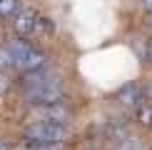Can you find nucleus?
I'll list each match as a JSON object with an SVG mask.
<instances>
[{
  "mask_svg": "<svg viewBox=\"0 0 152 150\" xmlns=\"http://www.w3.org/2000/svg\"><path fill=\"white\" fill-rule=\"evenodd\" d=\"M142 8L145 10H152V0H142Z\"/></svg>",
  "mask_w": 152,
  "mask_h": 150,
  "instance_id": "f8f14e48",
  "label": "nucleus"
},
{
  "mask_svg": "<svg viewBox=\"0 0 152 150\" xmlns=\"http://www.w3.org/2000/svg\"><path fill=\"white\" fill-rule=\"evenodd\" d=\"M12 28L20 38H33L37 33H45L48 28V18H42L35 8H28V5H20L18 12L12 15Z\"/></svg>",
  "mask_w": 152,
  "mask_h": 150,
  "instance_id": "20e7f679",
  "label": "nucleus"
},
{
  "mask_svg": "<svg viewBox=\"0 0 152 150\" xmlns=\"http://www.w3.org/2000/svg\"><path fill=\"white\" fill-rule=\"evenodd\" d=\"M140 118H142V123L147 125V128H152V108H147V110H142V115H140Z\"/></svg>",
  "mask_w": 152,
  "mask_h": 150,
  "instance_id": "9b49d317",
  "label": "nucleus"
},
{
  "mask_svg": "<svg viewBox=\"0 0 152 150\" xmlns=\"http://www.w3.org/2000/svg\"><path fill=\"white\" fill-rule=\"evenodd\" d=\"M5 48H8V55H10V60H12V68L20 70L23 75L45 70V53H42L40 48H35L28 38L18 35L15 40L5 43Z\"/></svg>",
  "mask_w": 152,
  "mask_h": 150,
  "instance_id": "f03ea898",
  "label": "nucleus"
},
{
  "mask_svg": "<svg viewBox=\"0 0 152 150\" xmlns=\"http://www.w3.org/2000/svg\"><path fill=\"white\" fill-rule=\"evenodd\" d=\"M18 8H20V3H18V0H0V18L12 20V15L18 12Z\"/></svg>",
  "mask_w": 152,
  "mask_h": 150,
  "instance_id": "0eeeda50",
  "label": "nucleus"
},
{
  "mask_svg": "<svg viewBox=\"0 0 152 150\" xmlns=\"http://www.w3.org/2000/svg\"><path fill=\"white\" fill-rule=\"evenodd\" d=\"M70 135V125L58 120H33L25 125L23 140L25 145H50V143H65Z\"/></svg>",
  "mask_w": 152,
  "mask_h": 150,
  "instance_id": "7ed1b4c3",
  "label": "nucleus"
},
{
  "mask_svg": "<svg viewBox=\"0 0 152 150\" xmlns=\"http://www.w3.org/2000/svg\"><path fill=\"white\" fill-rule=\"evenodd\" d=\"M147 60L152 62V40H150V45H147Z\"/></svg>",
  "mask_w": 152,
  "mask_h": 150,
  "instance_id": "ddd939ff",
  "label": "nucleus"
},
{
  "mask_svg": "<svg viewBox=\"0 0 152 150\" xmlns=\"http://www.w3.org/2000/svg\"><path fill=\"white\" fill-rule=\"evenodd\" d=\"M10 68H12V60L8 55V48L0 45V70H10Z\"/></svg>",
  "mask_w": 152,
  "mask_h": 150,
  "instance_id": "6e6552de",
  "label": "nucleus"
},
{
  "mask_svg": "<svg viewBox=\"0 0 152 150\" xmlns=\"http://www.w3.org/2000/svg\"><path fill=\"white\" fill-rule=\"evenodd\" d=\"M147 23L152 25V10H147Z\"/></svg>",
  "mask_w": 152,
  "mask_h": 150,
  "instance_id": "4468645a",
  "label": "nucleus"
},
{
  "mask_svg": "<svg viewBox=\"0 0 152 150\" xmlns=\"http://www.w3.org/2000/svg\"><path fill=\"white\" fill-rule=\"evenodd\" d=\"M8 90H10V75L8 70H0V95H5Z\"/></svg>",
  "mask_w": 152,
  "mask_h": 150,
  "instance_id": "9d476101",
  "label": "nucleus"
},
{
  "mask_svg": "<svg viewBox=\"0 0 152 150\" xmlns=\"http://www.w3.org/2000/svg\"><path fill=\"white\" fill-rule=\"evenodd\" d=\"M0 150H8V145H5V143H3V140H0Z\"/></svg>",
  "mask_w": 152,
  "mask_h": 150,
  "instance_id": "2eb2a0df",
  "label": "nucleus"
},
{
  "mask_svg": "<svg viewBox=\"0 0 152 150\" xmlns=\"http://www.w3.org/2000/svg\"><path fill=\"white\" fill-rule=\"evenodd\" d=\"M117 100L125 105V108H130V110H140L142 108V90H140V85H135V83H127V85H122L117 90Z\"/></svg>",
  "mask_w": 152,
  "mask_h": 150,
  "instance_id": "423d86ee",
  "label": "nucleus"
},
{
  "mask_svg": "<svg viewBox=\"0 0 152 150\" xmlns=\"http://www.w3.org/2000/svg\"><path fill=\"white\" fill-rule=\"evenodd\" d=\"M33 120H58V123H70V110L65 103H45V105H33Z\"/></svg>",
  "mask_w": 152,
  "mask_h": 150,
  "instance_id": "39448f33",
  "label": "nucleus"
},
{
  "mask_svg": "<svg viewBox=\"0 0 152 150\" xmlns=\"http://www.w3.org/2000/svg\"><path fill=\"white\" fill-rule=\"evenodd\" d=\"M25 150H65L62 143H50V145H25Z\"/></svg>",
  "mask_w": 152,
  "mask_h": 150,
  "instance_id": "1a4fd4ad",
  "label": "nucleus"
},
{
  "mask_svg": "<svg viewBox=\"0 0 152 150\" xmlns=\"http://www.w3.org/2000/svg\"><path fill=\"white\" fill-rule=\"evenodd\" d=\"M23 93L30 105H45V103H60L65 98V88H62L58 75L50 73H28L23 80Z\"/></svg>",
  "mask_w": 152,
  "mask_h": 150,
  "instance_id": "f257e3e1",
  "label": "nucleus"
}]
</instances>
